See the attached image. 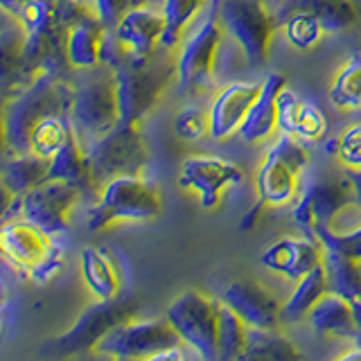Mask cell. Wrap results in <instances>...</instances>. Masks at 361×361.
I'll list each match as a JSON object with an SVG mask.
<instances>
[{
  "mask_svg": "<svg viewBox=\"0 0 361 361\" xmlns=\"http://www.w3.org/2000/svg\"><path fill=\"white\" fill-rule=\"evenodd\" d=\"M307 149L289 133H276L255 174V203L244 214L242 228H253L257 214L267 208H282L296 201L300 178L307 167Z\"/></svg>",
  "mask_w": 361,
  "mask_h": 361,
  "instance_id": "6da1fadb",
  "label": "cell"
},
{
  "mask_svg": "<svg viewBox=\"0 0 361 361\" xmlns=\"http://www.w3.org/2000/svg\"><path fill=\"white\" fill-rule=\"evenodd\" d=\"M73 86L61 73H41L25 88L5 99L3 127L11 154H30V133L50 113L71 116Z\"/></svg>",
  "mask_w": 361,
  "mask_h": 361,
  "instance_id": "7a4b0ae2",
  "label": "cell"
},
{
  "mask_svg": "<svg viewBox=\"0 0 361 361\" xmlns=\"http://www.w3.org/2000/svg\"><path fill=\"white\" fill-rule=\"evenodd\" d=\"M106 61L118 88L120 122H142L158 104L172 77H176V56L167 59L158 52L147 59H131L116 52L106 56Z\"/></svg>",
  "mask_w": 361,
  "mask_h": 361,
  "instance_id": "3957f363",
  "label": "cell"
},
{
  "mask_svg": "<svg viewBox=\"0 0 361 361\" xmlns=\"http://www.w3.org/2000/svg\"><path fill=\"white\" fill-rule=\"evenodd\" d=\"M163 212V195L145 176H118L97 190L95 206L88 210V231H104L116 224L154 221Z\"/></svg>",
  "mask_w": 361,
  "mask_h": 361,
  "instance_id": "277c9868",
  "label": "cell"
},
{
  "mask_svg": "<svg viewBox=\"0 0 361 361\" xmlns=\"http://www.w3.org/2000/svg\"><path fill=\"white\" fill-rule=\"evenodd\" d=\"M183 341L167 319L138 321L135 316L118 323L99 338L93 348L95 355L111 359H180Z\"/></svg>",
  "mask_w": 361,
  "mask_h": 361,
  "instance_id": "5b68a950",
  "label": "cell"
},
{
  "mask_svg": "<svg viewBox=\"0 0 361 361\" xmlns=\"http://www.w3.org/2000/svg\"><path fill=\"white\" fill-rule=\"evenodd\" d=\"M86 154L95 190L118 176H142L149 163L142 122H120L90 145Z\"/></svg>",
  "mask_w": 361,
  "mask_h": 361,
  "instance_id": "8992f818",
  "label": "cell"
},
{
  "mask_svg": "<svg viewBox=\"0 0 361 361\" xmlns=\"http://www.w3.org/2000/svg\"><path fill=\"white\" fill-rule=\"evenodd\" d=\"M71 124L84 149H88L97 138L120 124L118 88L111 68L104 75L73 86Z\"/></svg>",
  "mask_w": 361,
  "mask_h": 361,
  "instance_id": "52a82bcc",
  "label": "cell"
},
{
  "mask_svg": "<svg viewBox=\"0 0 361 361\" xmlns=\"http://www.w3.org/2000/svg\"><path fill=\"white\" fill-rule=\"evenodd\" d=\"M221 39L224 25L219 20V0H210L206 18L180 41V50L176 54V79L180 88L201 90L212 82L219 61Z\"/></svg>",
  "mask_w": 361,
  "mask_h": 361,
  "instance_id": "ba28073f",
  "label": "cell"
},
{
  "mask_svg": "<svg viewBox=\"0 0 361 361\" xmlns=\"http://www.w3.org/2000/svg\"><path fill=\"white\" fill-rule=\"evenodd\" d=\"M219 20L224 32L242 48L248 63L262 66L269 61L278 23L262 0H219Z\"/></svg>",
  "mask_w": 361,
  "mask_h": 361,
  "instance_id": "9c48e42d",
  "label": "cell"
},
{
  "mask_svg": "<svg viewBox=\"0 0 361 361\" xmlns=\"http://www.w3.org/2000/svg\"><path fill=\"white\" fill-rule=\"evenodd\" d=\"M165 319L176 330L180 341L195 350L201 359L217 361L219 300L199 289H188L169 302Z\"/></svg>",
  "mask_w": 361,
  "mask_h": 361,
  "instance_id": "30bf717a",
  "label": "cell"
},
{
  "mask_svg": "<svg viewBox=\"0 0 361 361\" xmlns=\"http://www.w3.org/2000/svg\"><path fill=\"white\" fill-rule=\"evenodd\" d=\"M135 310H138L135 300L122 296L113 300H95L79 314V319L73 323L71 330L50 338L41 353L52 357H71L84 353V350H93L111 327L135 316Z\"/></svg>",
  "mask_w": 361,
  "mask_h": 361,
  "instance_id": "8fae6325",
  "label": "cell"
},
{
  "mask_svg": "<svg viewBox=\"0 0 361 361\" xmlns=\"http://www.w3.org/2000/svg\"><path fill=\"white\" fill-rule=\"evenodd\" d=\"M178 188L192 192L201 210H214L231 188L240 185L244 172L240 165L219 156H190L178 169Z\"/></svg>",
  "mask_w": 361,
  "mask_h": 361,
  "instance_id": "7c38bea8",
  "label": "cell"
},
{
  "mask_svg": "<svg viewBox=\"0 0 361 361\" xmlns=\"http://www.w3.org/2000/svg\"><path fill=\"white\" fill-rule=\"evenodd\" d=\"M355 201L350 180H330V178H312L305 185L296 201H293L291 217L298 231L314 237V233L325 226H332V221L341 214L350 203Z\"/></svg>",
  "mask_w": 361,
  "mask_h": 361,
  "instance_id": "4fadbf2b",
  "label": "cell"
},
{
  "mask_svg": "<svg viewBox=\"0 0 361 361\" xmlns=\"http://www.w3.org/2000/svg\"><path fill=\"white\" fill-rule=\"evenodd\" d=\"M84 190L68 180L48 178L20 197V214L48 235H59L71 226V214Z\"/></svg>",
  "mask_w": 361,
  "mask_h": 361,
  "instance_id": "5bb4252c",
  "label": "cell"
},
{
  "mask_svg": "<svg viewBox=\"0 0 361 361\" xmlns=\"http://www.w3.org/2000/svg\"><path fill=\"white\" fill-rule=\"evenodd\" d=\"M163 11L147 3H133L113 25V50L131 59H147L163 48Z\"/></svg>",
  "mask_w": 361,
  "mask_h": 361,
  "instance_id": "9a60e30c",
  "label": "cell"
},
{
  "mask_svg": "<svg viewBox=\"0 0 361 361\" xmlns=\"http://www.w3.org/2000/svg\"><path fill=\"white\" fill-rule=\"evenodd\" d=\"M52 235H48L30 219L11 217L0 224V259L23 276L27 269L50 251Z\"/></svg>",
  "mask_w": 361,
  "mask_h": 361,
  "instance_id": "2e32d148",
  "label": "cell"
},
{
  "mask_svg": "<svg viewBox=\"0 0 361 361\" xmlns=\"http://www.w3.org/2000/svg\"><path fill=\"white\" fill-rule=\"evenodd\" d=\"M321 262H323L321 242L305 233L280 237V240L271 242L262 251V255H259V264L264 269L274 271V274L291 282H296Z\"/></svg>",
  "mask_w": 361,
  "mask_h": 361,
  "instance_id": "e0dca14e",
  "label": "cell"
},
{
  "mask_svg": "<svg viewBox=\"0 0 361 361\" xmlns=\"http://www.w3.org/2000/svg\"><path fill=\"white\" fill-rule=\"evenodd\" d=\"M259 84L262 82H231L217 90V95L212 97L208 106L212 140L221 142L240 133V127L259 93Z\"/></svg>",
  "mask_w": 361,
  "mask_h": 361,
  "instance_id": "ac0fdd59",
  "label": "cell"
},
{
  "mask_svg": "<svg viewBox=\"0 0 361 361\" xmlns=\"http://www.w3.org/2000/svg\"><path fill=\"white\" fill-rule=\"evenodd\" d=\"M221 302L240 316L248 327H278L282 323L280 310L282 302L255 280H235L221 291Z\"/></svg>",
  "mask_w": 361,
  "mask_h": 361,
  "instance_id": "d6986e66",
  "label": "cell"
},
{
  "mask_svg": "<svg viewBox=\"0 0 361 361\" xmlns=\"http://www.w3.org/2000/svg\"><path fill=\"white\" fill-rule=\"evenodd\" d=\"M278 133H289L302 145H319L327 135V116L285 86L278 95Z\"/></svg>",
  "mask_w": 361,
  "mask_h": 361,
  "instance_id": "ffe728a7",
  "label": "cell"
},
{
  "mask_svg": "<svg viewBox=\"0 0 361 361\" xmlns=\"http://www.w3.org/2000/svg\"><path fill=\"white\" fill-rule=\"evenodd\" d=\"M106 23L95 14H86L66 32V59L73 71H95L106 61Z\"/></svg>",
  "mask_w": 361,
  "mask_h": 361,
  "instance_id": "44dd1931",
  "label": "cell"
},
{
  "mask_svg": "<svg viewBox=\"0 0 361 361\" xmlns=\"http://www.w3.org/2000/svg\"><path fill=\"white\" fill-rule=\"evenodd\" d=\"M287 86V77L282 73H269L262 84H259V93L253 102L251 111L240 127V138L248 145H259L271 140L278 133V95L280 90Z\"/></svg>",
  "mask_w": 361,
  "mask_h": 361,
  "instance_id": "7402d4cb",
  "label": "cell"
},
{
  "mask_svg": "<svg viewBox=\"0 0 361 361\" xmlns=\"http://www.w3.org/2000/svg\"><path fill=\"white\" fill-rule=\"evenodd\" d=\"M79 271L90 296L95 300H113L122 291V274L109 248L86 246L79 253Z\"/></svg>",
  "mask_w": 361,
  "mask_h": 361,
  "instance_id": "603a6c76",
  "label": "cell"
},
{
  "mask_svg": "<svg viewBox=\"0 0 361 361\" xmlns=\"http://www.w3.org/2000/svg\"><path fill=\"white\" fill-rule=\"evenodd\" d=\"M305 321L316 334L343 338V341L353 343L357 338V325L353 319V310L345 298L336 296V293L327 291L325 296L314 305L310 314L305 316Z\"/></svg>",
  "mask_w": 361,
  "mask_h": 361,
  "instance_id": "cb8c5ba5",
  "label": "cell"
},
{
  "mask_svg": "<svg viewBox=\"0 0 361 361\" xmlns=\"http://www.w3.org/2000/svg\"><path fill=\"white\" fill-rule=\"evenodd\" d=\"M23 41H25V32H23L20 20L18 25L0 32V97L3 99L30 84L25 66H23Z\"/></svg>",
  "mask_w": 361,
  "mask_h": 361,
  "instance_id": "d4e9b609",
  "label": "cell"
},
{
  "mask_svg": "<svg viewBox=\"0 0 361 361\" xmlns=\"http://www.w3.org/2000/svg\"><path fill=\"white\" fill-rule=\"evenodd\" d=\"M278 9L310 14L321 23L327 34H338L359 20V11L353 0H285Z\"/></svg>",
  "mask_w": 361,
  "mask_h": 361,
  "instance_id": "484cf974",
  "label": "cell"
},
{
  "mask_svg": "<svg viewBox=\"0 0 361 361\" xmlns=\"http://www.w3.org/2000/svg\"><path fill=\"white\" fill-rule=\"evenodd\" d=\"M327 291H330V287H327V274H325V267L321 262L319 267H314L302 278H298L296 282H293V289L289 293V298L282 302V310H280L282 323L302 321L305 316L310 314V310L325 296Z\"/></svg>",
  "mask_w": 361,
  "mask_h": 361,
  "instance_id": "4316f807",
  "label": "cell"
},
{
  "mask_svg": "<svg viewBox=\"0 0 361 361\" xmlns=\"http://www.w3.org/2000/svg\"><path fill=\"white\" fill-rule=\"evenodd\" d=\"M48 158L37 154H11L7 163L0 167V183H3L11 195L23 197L25 192L41 185L48 180Z\"/></svg>",
  "mask_w": 361,
  "mask_h": 361,
  "instance_id": "83f0119b",
  "label": "cell"
},
{
  "mask_svg": "<svg viewBox=\"0 0 361 361\" xmlns=\"http://www.w3.org/2000/svg\"><path fill=\"white\" fill-rule=\"evenodd\" d=\"M48 178L56 180H68L75 183L77 188L86 192H93V178H90V165H88V154L84 149V145L77 140V135L73 133L59 152L50 158L48 167Z\"/></svg>",
  "mask_w": 361,
  "mask_h": 361,
  "instance_id": "f1b7e54d",
  "label": "cell"
},
{
  "mask_svg": "<svg viewBox=\"0 0 361 361\" xmlns=\"http://www.w3.org/2000/svg\"><path fill=\"white\" fill-rule=\"evenodd\" d=\"M300 350L293 345L291 338H287L278 327L259 330V327H248L246 348L240 359L244 361H293L300 359Z\"/></svg>",
  "mask_w": 361,
  "mask_h": 361,
  "instance_id": "f546056e",
  "label": "cell"
},
{
  "mask_svg": "<svg viewBox=\"0 0 361 361\" xmlns=\"http://www.w3.org/2000/svg\"><path fill=\"white\" fill-rule=\"evenodd\" d=\"M332 106L345 113L361 111V52H353L334 73L330 90H327Z\"/></svg>",
  "mask_w": 361,
  "mask_h": 361,
  "instance_id": "4dcf8cb0",
  "label": "cell"
},
{
  "mask_svg": "<svg viewBox=\"0 0 361 361\" xmlns=\"http://www.w3.org/2000/svg\"><path fill=\"white\" fill-rule=\"evenodd\" d=\"M323 267L327 274V287L348 302L361 296V262L336 251L323 248Z\"/></svg>",
  "mask_w": 361,
  "mask_h": 361,
  "instance_id": "1f68e13d",
  "label": "cell"
},
{
  "mask_svg": "<svg viewBox=\"0 0 361 361\" xmlns=\"http://www.w3.org/2000/svg\"><path fill=\"white\" fill-rule=\"evenodd\" d=\"M73 124L68 113H50L37 122V127L30 133V154H37L41 158H50L71 140Z\"/></svg>",
  "mask_w": 361,
  "mask_h": 361,
  "instance_id": "d6a6232c",
  "label": "cell"
},
{
  "mask_svg": "<svg viewBox=\"0 0 361 361\" xmlns=\"http://www.w3.org/2000/svg\"><path fill=\"white\" fill-rule=\"evenodd\" d=\"M210 0H163L161 11L165 16V34H163V48L172 50L183 41V34L188 27L199 18Z\"/></svg>",
  "mask_w": 361,
  "mask_h": 361,
  "instance_id": "836d02e7",
  "label": "cell"
},
{
  "mask_svg": "<svg viewBox=\"0 0 361 361\" xmlns=\"http://www.w3.org/2000/svg\"><path fill=\"white\" fill-rule=\"evenodd\" d=\"M248 325L237 316L228 305L219 300V323H217V361L240 359L246 348Z\"/></svg>",
  "mask_w": 361,
  "mask_h": 361,
  "instance_id": "e575fe53",
  "label": "cell"
},
{
  "mask_svg": "<svg viewBox=\"0 0 361 361\" xmlns=\"http://www.w3.org/2000/svg\"><path fill=\"white\" fill-rule=\"evenodd\" d=\"M174 135L183 142H199L210 135V116L208 109L201 106H183L172 122Z\"/></svg>",
  "mask_w": 361,
  "mask_h": 361,
  "instance_id": "d590c367",
  "label": "cell"
},
{
  "mask_svg": "<svg viewBox=\"0 0 361 361\" xmlns=\"http://www.w3.org/2000/svg\"><path fill=\"white\" fill-rule=\"evenodd\" d=\"M327 152L336 156L348 172H361V122L348 124L345 131L332 140V147H325Z\"/></svg>",
  "mask_w": 361,
  "mask_h": 361,
  "instance_id": "8d00e7d4",
  "label": "cell"
},
{
  "mask_svg": "<svg viewBox=\"0 0 361 361\" xmlns=\"http://www.w3.org/2000/svg\"><path fill=\"white\" fill-rule=\"evenodd\" d=\"M314 237L321 242L323 248H327V251H336L345 257H353L357 262H361V224L345 233L334 231L332 226H325V228L316 231Z\"/></svg>",
  "mask_w": 361,
  "mask_h": 361,
  "instance_id": "74e56055",
  "label": "cell"
},
{
  "mask_svg": "<svg viewBox=\"0 0 361 361\" xmlns=\"http://www.w3.org/2000/svg\"><path fill=\"white\" fill-rule=\"evenodd\" d=\"M63 264H66V257H63V251L56 244L50 246V251L45 253L39 262H34L30 269L25 278L30 282H34V285H48V282H52L56 276L63 271Z\"/></svg>",
  "mask_w": 361,
  "mask_h": 361,
  "instance_id": "f35d334b",
  "label": "cell"
},
{
  "mask_svg": "<svg viewBox=\"0 0 361 361\" xmlns=\"http://www.w3.org/2000/svg\"><path fill=\"white\" fill-rule=\"evenodd\" d=\"M84 7H88L93 14H97L109 27L116 25V20L122 16L124 9H129L133 5V0H77Z\"/></svg>",
  "mask_w": 361,
  "mask_h": 361,
  "instance_id": "ab89813d",
  "label": "cell"
},
{
  "mask_svg": "<svg viewBox=\"0 0 361 361\" xmlns=\"http://www.w3.org/2000/svg\"><path fill=\"white\" fill-rule=\"evenodd\" d=\"M11 217H20V197L11 195V192L0 183V224Z\"/></svg>",
  "mask_w": 361,
  "mask_h": 361,
  "instance_id": "60d3db41",
  "label": "cell"
},
{
  "mask_svg": "<svg viewBox=\"0 0 361 361\" xmlns=\"http://www.w3.org/2000/svg\"><path fill=\"white\" fill-rule=\"evenodd\" d=\"M3 106H5V99L0 97V167L7 163V158L11 156L7 140H5V127H3Z\"/></svg>",
  "mask_w": 361,
  "mask_h": 361,
  "instance_id": "b9f144b4",
  "label": "cell"
},
{
  "mask_svg": "<svg viewBox=\"0 0 361 361\" xmlns=\"http://www.w3.org/2000/svg\"><path fill=\"white\" fill-rule=\"evenodd\" d=\"M348 180H350V190H353L355 203L361 208V172H348Z\"/></svg>",
  "mask_w": 361,
  "mask_h": 361,
  "instance_id": "7bdbcfd3",
  "label": "cell"
},
{
  "mask_svg": "<svg viewBox=\"0 0 361 361\" xmlns=\"http://www.w3.org/2000/svg\"><path fill=\"white\" fill-rule=\"evenodd\" d=\"M23 5H25V0H0V7L7 9V11H11V14H14V16H18V14H20Z\"/></svg>",
  "mask_w": 361,
  "mask_h": 361,
  "instance_id": "ee69618b",
  "label": "cell"
},
{
  "mask_svg": "<svg viewBox=\"0 0 361 361\" xmlns=\"http://www.w3.org/2000/svg\"><path fill=\"white\" fill-rule=\"evenodd\" d=\"M5 298H7V291H5V287H3V285H0V310H3Z\"/></svg>",
  "mask_w": 361,
  "mask_h": 361,
  "instance_id": "f6af8a7d",
  "label": "cell"
}]
</instances>
